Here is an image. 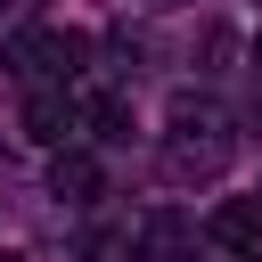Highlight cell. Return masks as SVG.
<instances>
[{"instance_id":"6da1fadb","label":"cell","mask_w":262,"mask_h":262,"mask_svg":"<svg viewBox=\"0 0 262 262\" xmlns=\"http://www.w3.org/2000/svg\"><path fill=\"white\" fill-rule=\"evenodd\" d=\"M229 164V115L205 98H172V139H164V172L172 180H213Z\"/></svg>"},{"instance_id":"7a4b0ae2","label":"cell","mask_w":262,"mask_h":262,"mask_svg":"<svg viewBox=\"0 0 262 262\" xmlns=\"http://www.w3.org/2000/svg\"><path fill=\"white\" fill-rule=\"evenodd\" d=\"M74 57H82V41H66V33H49V25H33V33L8 41V66H16L25 82H66Z\"/></svg>"},{"instance_id":"3957f363","label":"cell","mask_w":262,"mask_h":262,"mask_svg":"<svg viewBox=\"0 0 262 262\" xmlns=\"http://www.w3.org/2000/svg\"><path fill=\"white\" fill-rule=\"evenodd\" d=\"M74 123H82V106H74L66 90H33V98H25V131H33L41 147H66Z\"/></svg>"},{"instance_id":"277c9868","label":"cell","mask_w":262,"mask_h":262,"mask_svg":"<svg viewBox=\"0 0 262 262\" xmlns=\"http://www.w3.org/2000/svg\"><path fill=\"white\" fill-rule=\"evenodd\" d=\"M213 246H229V254H254L262 246V196H229V205H213Z\"/></svg>"},{"instance_id":"5b68a950","label":"cell","mask_w":262,"mask_h":262,"mask_svg":"<svg viewBox=\"0 0 262 262\" xmlns=\"http://www.w3.org/2000/svg\"><path fill=\"white\" fill-rule=\"evenodd\" d=\"M49 188H57L66 205H98V188H106V172H98L90 156H57V172H49Z\"/></svg>"},{"instance_id":"8992f818","label":"cell","mask_w":262,"mask_h":262,"mask_svg":"<svg viewBox=\"0 0 262 262\" xmlns=\"http://www.w3.org/2000/svg\"><path fill=\"white\" fill-rule=\"evenodd\" d=\"M82 123H90L98 139H131V98H90Z\"/></svg>"},{"instance_id":"52a82bcc","label":"cell","mask_w":262,"mask_h":262,"mask_svg":"<svg viewBox=\"0 0 262 262\" xmlns=\"http://www.w3.org/2000/svg\"><path fill=\"white\" fill-rule=\"evenodd\" d=\"M90 262H131V229H106V237L90 246Z\"/></svg>"},{"instance_id":"ba28073f","label":"cell","mask_w":262,"mask_h":262,"mask_svg":"<svg viewBox=\"0 0 262 262\" xmlns=\"http://www.w3.org/2000/svg\"><path fill=\"white\" fill-rule=\"evenodd\" d=\"M0 262H25V254H0Z\"/></svg>"},{"instance_id":"9c48e42d","label":"cell","mask_w":262,"mask_h":262,"mask_svg":"<svg viewBox=\"0 0 262 262\" xmlns=\"http://www.w3.org/2000/svg\"><path fill=\"white\" fill-rule=\"evenodd\" d=\"M254 66H262V41H254Z\"/></svg>"}]
</instances>
